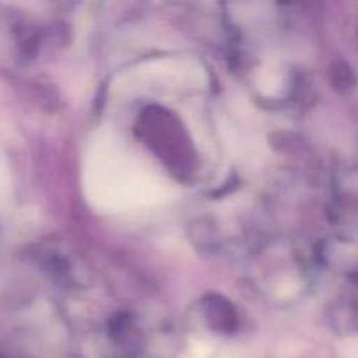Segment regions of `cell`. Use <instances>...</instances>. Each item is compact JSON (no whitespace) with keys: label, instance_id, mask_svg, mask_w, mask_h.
Listing matches in <instances>:
<instances>
[{"label":"cell","instance_id":"obj_1","mask_svg":"<svg viewBox=\"0 0 358 358\" xmlns=\"http://www.w3.org/2000/svg\"><path fill=\"white\" fill-rule=\"evenodd\" d=\"M91 168H94V194L98 199L110 201V205H126L135 196L145 198L152 192V177L114 142L100 147Z\"/></svg>","mask_w":358,"mask_h":358}]
</instances>
